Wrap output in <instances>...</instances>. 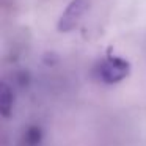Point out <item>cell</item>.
<instances>
[{"mask_svg": "<svg viewBox=\"0 0 146 146\" xmlns=\"http://www.w3.org/2000/svg\"><path fill=\"white\" fill-rule=\"evenodd\" d=\"M14 107V94H13V90L3 83L2 85V93H0V111L3 115V118H8L13 111Z\"/></svg>", "mask_w": 146, "mask_h": 146, "instance_id": "obj_3", "label": "cell"}, {"mask_svg": "<svg viewBox=\"0 0 146 146\" xmlns=\"http://www.w3.org/2000/svg\"><path fill=\"white\" fill-rule=\"evenodd\" d=\"M130 72V64L121 57H110L104 60L99 66V77L104 83L113 85L124 80Z\"/></svg>", "mask_w": 146, "mask_h": 146, "instance_id": "obj_1", "label": "cell"}, {"mask_svg": "<svg viewBox=\"0 0 146 146\" xmlns=\"http://www.w3.org/2000/svg\"><path fill=\"white\" fill-rule=\"evenodd\" d=\"M85 10H86V0H72L69 3V7L66 8V11L61 14L58 29L61 32L71 30L77 24V21L80 19V16L85 13Z\"/></svg>", "mask_w": 146, "mask_h": 146, "instance_id": "obj_2", "label": "cell"}, {"mask_svg": "<svg viewBox=\"0 0 146 146\" xmlns=\"http://www.w3.org/2000/svg\"><path fill=\"white\" fill-rule=\"evenodd\" d=\"M27 143L29 145H36V143H39V140H41V130L38 129V127H30L29 130H27V137H25Z\"/></svg>", "mask_w": 146, "mask_h": 146, "instance_id": "obj_4", "label": "cell"}]
</instances>
